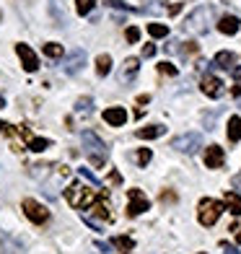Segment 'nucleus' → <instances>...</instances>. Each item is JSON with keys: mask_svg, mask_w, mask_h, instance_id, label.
<instances>
[{"mask_svg": "<svg viewBox=\"0 0 241 254\" xmlns=\"http://www.w3.org/2000/svg\"><path fill=\"white\" fill-rule=\"evenodd\" d=\"M239 109H241V99H239Z\"/></svg>", "mask_w": 241, "mask_h": 254, "instance_id": "44", "label": "nucleus"}, {"mask_svg": "<svg viewBox=\"0 0 241 254\" xmlns=\"http://www.w3.org/2000/svg\"><path fill=\"white\" fill-rule=\"evenodd\" d=\"M86 65V52L83 50H75V52H70L65 57V63H62V70L67 73V75H75V73H80V67Z\"/></svg>", "mask_w": 241, "mask_h": 254, "instance_id": "8", "label": "nucleus"}, {"mask_svg": "<svg viewBox=\"0 0 241 254\" xmlns=\"http://www.w3.org/2000/svg\"><path fill=\"white\" fill-rule=\"evenodd\" d=\"M234 187H236V190H241V174H239V177L234 179Z\"/></svg>", "mask_w": 241, "mask_h": 254, "instance_id": "39", "label": "nucleus"}, {"mask_svg": "<svg viewBox=\"0 0 241 254\" xmlns=\"http://www.w3.org/2000/svg\"><path fill=\"white\" fill-rule=\"evenodd\" d=\"M231 73H234V80H236V83L241 86V65H236V67H234Z\"/></svg>", "mask_w": 241, "mask_h": 254, "instance_id": "36", "label": "nucleus"}, {"mask_svg": "<svg viewBox=\"0 0 241 254\" xmlns=\"http://www.w3.org/2000/svg\"><path fill=\"white\" fill-rule=\"evenodd\" d=\"M94 5H96V0H75V10L80 16H88L94 10Z\"/></svg>", "mask_w": 241, "mask_h": 254, "instance_id": "25", "label": "nucleus"}, {"mask_svg": "<svg viewBox=\"0 0 241 254\" xmlns=\"http://www.w3.org/2000/svg\"><path fill=\"white\" fill-rule=\"evenodd\" d=\"M226 207L231 210V215H241V197L234 192H226Z\"/></svg>", "mask_w": 241, "mask_h": 254, "instance_id": "20", "label": "nucleus"}, {"mask_svg": "<svg viewBox=\"0 0 241 254\" xmlns=\"http://www.w3.org/2000/svg\"><path fill=\"white\" fill-rule=\"evenodd\" d=\"M148 34L156 37V39H164L166 34H169V26L166 24H148Z\"/></svg>", "mask_w": 241, "mask_h": 254, "instance_id": "24", "label": "nucleus"}, {"mask_svg": "<svg viewBox=\"0 0 241 254\" xmlns=\"http://www.w3.org/2000/svg\"><path fill=\"white\" fill-rule=\"evenodd\" d=\"M96 197H99L96 190H86V187H80V184H70V187L65 190V200L70 202L73 207H83V210H86V207L94 202Z\"/></svg>", "mask_w": 241, "mask_h": 254, "instance_id": "3", "label": "nucleus"}, {"mask_svg": "<svg viewBox=\"0 0 241 254\" xmlns=\"http://www.w3.org/2000/svg\"><path fill=\"white\" fill-rule=\"evenodd\" d=\"M223 213V205L218 202V200H202L200 202V210H197V218H200V223L202 226H215V221L221 218Z\"/></svg>", "mask_w": 241, "mask_h": 254, "instance_id": "4", "label": "nucleus"}, {"mask_svg": "<svg viewBox=\"0 0 241 254\" xmlns=\"http://www.w3.org/2000/svg\"><path fill=\"white\" fill-rule=\"evenodd\" d=\"M8 127H10V125H5L3 120H0V132H3V130H8Z\"/></svg>", "mask_w": 241, "mask_h": 254, "instance_id": "41", "label": "nucleus"}, {"mask_svg": "<svg viewBox=\"0 0 241 254\" xmlns=\"http://www.w3.org/2000/svg\"><path fill=\"white\" fill-rule=\"evenodd\" d=\"M21 207H24L26 218H29V221H34V223H44V221L50 218L47 207H44L42 202H37V200H31V197H26L24 202H21Z\"/></svg>", "mask_w": 241, "mask_h": 254, "instance_id": "6", "label": "nucleus"}, {"mask_svg": "<svg viewBox=\"0 0 241 254\" xmlns=\"http://www.w3.org/2000/svg\"><path fill=\"white\" fill-rule=\"evenodd\" d=\"M234 96H241V86H239V83L234 86Z\"/></svg>", "mask_w": 241, "mask_h": 254, "instance_id": "40", "label": "nucleus"}, {"mask_svg": "<svg viewBox=\"0 0 241 254\" xmlns=\"http://www.w3.org/2000/svg\"><path fill=\"white\" fill-rule=\"evenodd\" d=\"M226 161V153L221 145H208V151H205V166L208 169H221Z\"/></svg>", "mask_w": 241, "mask_h": 254, "instance_id": "12", "label": "nucleus"}, {"mask_svg": "<svg viewBox=\"0 0 241 254\" xmlns=\"http://www.w3.org/2000/svg\"><path fill=\"white\" fill-rule=\"evenodd\" d=\"M223 254H241L236 247H231V244H223Z\"/></svg>", "mask_w": 241, "mask_h": 254, "instance_id": "37", "label": "nucleus"}, {"mask_svg": "<svg viewBox=\"0 0 241 254\" xmlns=\"http://www.w3.org/2000/svg\"><path fill=\"white\" fill-rule=\"evenodd\" d=\"M112 247H117V249H120V254H127V252H132L135 241H132V239H127V236H117V239L112 241Z\"/></svg>", "mask_w": 241, "mask_h": 254, "instance_id": "22", "label": "nucleus"}, {"mask_svg": "<svg viewBox=\"0 0 241 254\" xmlns=\"http://www.w3.org/2000/svg\"><path fill=\"white\" fill-rule=\"evenodd\" d=\"M78 174H80V179H86L88 184H94V187H96V190L101 187V182H99V179H96L94 174H91V171H88V169H83V166H80V169H78Z\"/></svg>", "mask_w": 241, "mask_h": 254, "instance_id": "27", "label": "nucleus"}, {"mask_svg": "<svg viewBox=\"0 0 241 254\" xmlns=\"http://www.w3.org/2000/svg\"><path fill=\"white\" fill-rule=\"evenodd\" d=\"M0 254H24V244L13 236H0Z\"/></svg>", "mask_w": 241, "mask_h": 254, "instance_id": "14", "label": "nucleus"}, {"mask_svg": "<svg viewBox=\"0 0 241 254\" xmlns=\"http://www.w3.org/2000/svg\"><path fill=\"white\" fill-rule=\"evenodd\" d=\"M205 127H208V130L215 127V114H205Z\"/></svg>", "mask_w": 241, "mask_h": 254, "instance_id": "34", "label": "nucleus"}, {"mask_svg": "<svg viewBox=\"0 0 241 254\" xmlns=\"http://www.w3.org/2000/svg\"><path fill=\"white\" fill-rule=\"evenodd\" d=\"M94 112V99L91 96H83L75 101V114H83V117H88V114Z\"/></svg>", "mask_w": 241, "mask_h": 254, "instance_id": "19", "label": "nucleus"}, {"mask_svg": "<svg viewBox=\"0 0 241 254\" xmlns=\"http://www.w3.org/2000/svg\"><path fill=\"white\" fill-rule=\"evenodd\" d=\"M164 132H166L164 125H151V127H140V130H137L135 135L140 137V140H153V137H161Z\"/></svg>", "mask_w": 241, "mask_h": 254, "instance_id": "17", "label": "nucleus"}, {"mask_svg": "<svg viewBox=\"0 0 241 254\" xmlns=\"http://www.w3.org/2000/svg\"><path fill=\"white\" fill-rule=\"evenodd\" d=\"M171 148H177L179 153H197L202 148V135L200 132H187V135H179L171 140Z\"/></svg>", "mask_w": 241, "mask_h": 254, "instance_id": "5", "label": "nucleus"}, {"mask_svg": "<svg viewBox=\"0 0 241 254\" xmlns=\"http://www.w3.org/2000/svg\"><path fill=\"white\" fill-rule=\"evenodd\" d=\"M215 18V8L213 5H200L197 10H192L184 21V31H192V34H208L210 24Z\"/></svg>", "mask_w": 241, "mask_h": 254, "instance_id": "1", "label": "nucleus"}, {"mask_svg": "<svg viewBox=\"0 0 241 254\" xmlns=\"http://www.w3.org/2000/svg\"><path fill=\"white\" fill-rule=\"evenodd\" d=\"M213 65H215V67H221V70H234V67H236V55L223 50V52H218V55H215Z\"/></svg>", "mask_w": 241, "mask_h": 254, "instance_id": "15", "label": "nucleus"}, {"mask_svg": "<svg viewBox=\"0 0 241 254\" xmlns=\"http://www.w3.org/2000/svg\"><path fill=\"white\" fill-rule=\"evenodd\" d=\"M96 249L104 252V254H109V252H112V244H107V241H96Z\"/></svg>", "mask_w": 241, "mask_h": 254, "instance_id": "33", "label": "nucleus"}, {"mask_svg": "<svg viewBox=\"0 0 241 254\" xmlns=\"http://www.w3.org/2000/svg\"><path fill=\"white\" fill-rule=\"evenodd\" d=\"M16 52H18L21 65H24V70H26V73H34V70L39 67V60H37V55H34V50L29 47V44H18Z\"/></svg>", "mask_w": 241, "mask_h": 254, "instance_id": "9", "label": "nucleus"}, {"mask_svg": "<svg viewBox=\"0 0 241 254\" xmlns=\"http://www.w3.org/2000/svg\"><path fill=\"white\" fill-rule=\"evenodd\" d=\"M137 70H140V60H137V57H127V60L122 63V67H120V80L122 83H132Z\"/></svg>", "mask_w": 241, "mask_h": 254, "instance_id": "10", "label": "nucleus"}, {"mask_svg": "<svg viewBox=\"0 0 241 254\" xmlns=\"http://www.w3.org/2000/svg\"><path fill=\"white\" fill-rule=\"evenodd\" d=\"M104 122L112 125V127H122L127 122V112L122 107H109V109H104Z\"/></svg>", "mask_w": 241, "mask_h": 254, "instance_id": "13", "label": "nucleus"}, {"mask_svg": "<svg viewBox=\"0 0 241 254\" xmlns=\"http://www.w3.org/2000/svg\"><path fill=\"white\" fill-rule=\"evenodd\" d=\"M202 94L205 96H210V99H218V96H223V83H221V78H215V75H205L202 78Z\"/></svg>", "mask_w": 241, "mask_h": 254, "instance_id": "11", "label": "nucleus"}, {"mask_svg": "<svg viewBox=\"0 0 241 254\" xmlns=\"http://www.w3.org/2000/svg\"><path fill=\"white\" fill-rule=\"evenodd\" d=\"M47 148H50L47 137H31L29 140V151H34V153H42V151H47Z\"/></svg>", "mask_w": 241, "mask_h": 254, "instance_id": "23", "label": "nucleus"}, {"mask_svg": "<svg viewBox=\"0 0 241 254\" xmlns=\"http://www.w3.org/2000/svg\"><path fill=\"white\" fill-rule=\"evenodd\" d=\"M194 52H197V44L194 42H187L184 47H181V55H194Z\"/></svg>", "mask_w": 241, "mask_h": 254, "instance_id": "32", "label": "nucleus"}, {"mask_svg": "<svg viewBox=\"0 0 241 254\" xmlns=\"http://www.w3.org/2000/svg\"><path fill=\"white\" fill-rule=\"evenodd\" d=\"M3 107H5V99H3V96H0V109H3Z\"/></svg>", "mask_w": 241, "mask_h": 254, "instance_id": "42", "label": "nucleus"}, {"mask_svg": "<svg viewBox=\"0 0 241 254\" xmlns=\"http://www.w3.org/2000/svg\"><path fill=\"white\" fill-rule=\"evenodd\" d=\"M236 241H239V244H241V228H239V234H236Z\"/></svg>", "mask_w": 241, "mask_h": 254, "instance_id": "43", "label": "nucleus"}, {"mask_svg": "<svg viewBox=\"0 0 241 254\" xmlns=\"http://www.w3.org/2000/svg\"><path fill=\"white\" fill-rule=\"evenodd\" d=\"M158 70H161V73H166V75H177V67L171 65V63H161V65H158Z\"/></svg>", "mask_w": 241, "mask_h": 254, "instance_id": "30", "label": "nucleus"}, {"mask_svg": "<svg viewBox=\"0 0 241 254\" xmlns=\"http://www.w3.org/2000/svg\"><path fill=\"white\" fill-rule=\"evenodd\" d=\"M179 10H181V3H174V5H171V8H169V13H171V16H177V13H179Z\"/></svg>", "mask_w": 241, "mask_h": 254, "instance_id": "38", "label": "nucleus"}, {"mask_svg": "<svg viewBox=\"0 0 241 254\" xmlns=\"http://www.w3.org/2000/svg\"><path fill=\"white\" fill-rule=\"evenodd\" d=\"M156 55V47H153V44H145V47H143V57H153Z\"/></svg>", "mask_w": 241, "mask_h": 254, "instance_id": "35", "label": "nucleus"}, {"mask_svg": "<svg viewBox=\"0 0 241 254\" xmlns=\"http://www.w3.org/2000/svg\"><path fill=\"white\" fill-rule=\"evenodd\" d=\"M151 151H148V148H140V151H137V164H140V166H145L148 164V161H151Z\"/></svg>", "mask_w": 241, "mask_h": 254, "instance_id": "28", "label": "nucleus"}, {"mask_svg": "<svg viewBox=\"0 0 241 254\" xmlns=\"http://www.w3.org/2000/svg\"><path fill=\"white\" fill-rule=\"evenodd\" d=\"M107 5H112V8H122V10H130V13H135V8H130V5H124V3H120V0H109Z\"/></svg>", "mask_w": 241, "mask_h": 254, "instance_id": "31", "label": "nucleus"}, {"mask_svg": "<svg viewBox=\"0 0 241 254\" xmlns=\"http://www.w3.org/2000/svg\"><path fill=\"white\" fill-rule=\"evenodd\" d=\"M80 140H83V151L88 153L91 164H94V166H104V161H107V143L101 140L96 132H91V130H86L83 135H80Z\"/></svg>", "mask_w": 241, "mask_h": 254, "instance_id": "2", "label": "nucleus"}, {"mask_svg": "<svg viewBox=\"0 0 241 254\" xmlns=\"http://www.w3.org/2000/svg\"><path fill=\"white\" fill-rule=\"evenodd\" d=\"M109 70H112V57L109 55H99L96 57V73L99 75H109Z\"/></svg>", "mask_w": 241, "mask_h": 254, "instance_id": "21", "label": "nucleus"}, {"mask_svg": "<svg viewBox=\"0 0 241 254\" xmlns=\"http://www.w3.org/2000/svg\"><path fill=\"white\" fill-rule=\"evenodd\" d=\"M228 140H231V143L241 140V117H231V120H228Z\"/></svg>", "mask_w": 241, "mask_h": 254, "instance_id": "18", "label": "nucleus"}, {"mask_svg": "<svg viewBox=\"0 0 241 254\" xmlns=\"http://www.w3.org/2000/svg\"><path fill=\"white\" fill-rule=\"evenodd\" d=\"M124 37H127V42H130V44H135L137 39H140V29H137V26H130V29H127V34H124Z\"/></svg>", "mask_w": 241, "mask_h": 254, "instance_id": "29", "label": "nucleus"}, {"mask_svg": "<svg viewBox=\"0 0 241 254\" xmlns=\"http://www.w3.org/2000/svg\"><path fill=\"white\" fill-rule=\"evenodd\" d=\"M239 29H241V21H239L236 16H223L221 21H218V31L228 34V37H231V34H236Z\"/></svg>", "mask_w": 241, "mask_h": 254, "instance_id": "16", "label": "nucleus"}, {"mask_svg": "<svg viewBox=\"0 0 241 254\" xmlns=\"http://www.w3.org/2000/svg\"><path fill=\"white\" fill-rule=\"evenodd\" d=\"M42 52L47 55V57H60L62 55V44H57V42H50V44H44Z\"/></svg>", "mask_w": 241, "mask_h": 254, "instance_id": "26", "label": "nucleus"}, {"mask_svg": "<svg viewBox=\"0 0 241 254\" xmlns=\"http://www.w3.org/2000/svg\"><path fill=\"white\" fill-rule=\"evenodd\" d=\"M127 200H130V205H127V215H140V213H145L148 207H151V202H148V197L140 192V190H130L127 192Z\"/></svg>", "mask_w": 241, "mask_h": 254, "instance_id": "7", "label": "nucleus"}]
</instances>
